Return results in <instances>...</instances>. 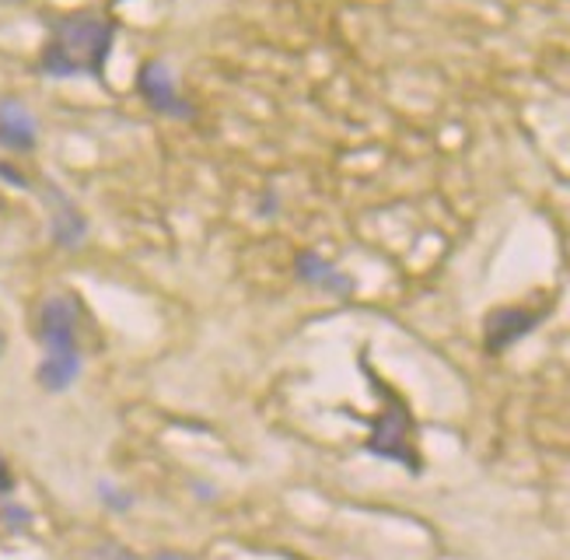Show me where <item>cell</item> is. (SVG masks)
I'll use <instances>...</instances> for the list:
<instances>
[{
  "label": "cell",
  "instance_id": "3957f363",
  "mask_svg": "<svg viewBox=\"0 0 570 560\" xmlns=\"http://www.w3.org/2000/svg\"><path fill=\"white\" fill-rule=\"evenodd\" d=\"M144 99L151 102L158 112H168V116H183L186 106L179 102V88H176V75H171V67L161 63V60H147L140 67V78H137Z\"/></svg>",
  "mask_w": 570,
  "mask_h": 560
},
{
  "label": "cell",
  "instance_id": "ba28073f",
  "mask_svg": "<svg viewBox=\"0 0 570 560\" xmlns=\"http://www.w3.org/2000/svg\"><path fill=\"white\" fill-rule=\"evenodd\" d=\"M155 560H186V557H179V553H161V557H155Z\"/></svg>",
  "mask_w": 570,
  "mask_h": 560
},
{
  "label": "cell",
  "instance_id": "277c9868",
  "mask_svg": "<svg viewBox=\"0 0 570 560\" xmlns=\"http://www.w3.org/2000/svg\"><path fill=\"white\" fill-rule=\"evenodd\" d=\"M0 144L21 148V151L36 144V116L14 99L0 102Z\"/></svg>",
  "mask_w": 570,
  "mask_h": 560
},
{
  "label": "cell",
  "instance_id": "7a4b0ae2",
  "mask_svg": "<svg viewBox=\"0 0 570 560\" xmlns=\"http://www.w3.org/2000/svg\"><path fill=\"white\" fill-rule=\"evenodd\" d=\"M42 344H46V364L39 369V382L46 389H67L78 375V340H73V312L63 298H53L42 305Z\"/></svg>",
  "mask_w": 570,
  "mask_h": 560
},
{
  "label": "cell",
  "instance_id": "6da1fadb",
  "mask_svg": "<svg viewBox=\"0 0 570 560\" xmlns=\"http://www.w3.org/2000/svg\"><path fill=\"white\" fill-rule=\"evenodd\" d=\"M112 21L98 14H70L60 18L42 50V70L49 78H102L112 50Z\"/></svg>",
  "mask_w": 570,
  "mask_h": 560
},
{
  "label": "cell",
  "instance_id": "5b68a950",
  "mask_svg": "<svg viewBox=\"0 0 570 560\" xmlns=\"http://www.w3.org/2000/svg\"><path fill=\"white\" fill-rule=\"evenodd\" d=\"M57 238L63 242V246H78V242L85 238V222H81V214L73 210V207H63L57 214Z\"/></svg>",
  "mask_w": 570,
  "mask_h": 560
},
{
  "label": "cell",
  "instance_id": "8992f818",
  "mask_svg": "<svg viewBox=\"0 0 570 560\" xmlns=\"http://www.w3.org/2000/svg\"><path fill=\"white\" fill-rule=\"evenodd\" d=\"M302 274L312 277V281H326V284H336L340 291H346V281H343L336 271H330V266L322 263V259H315V256H305V259H302Z\"/></svg>",
  "mask_w": 570,
  "mask_h": 560
},
{
  "label": "cell",
  "instance_id": "52a82bcc",
  "mask_svg": "<svg viewBox=\"0 0 570 560\" xmlns=\"http://www.w3.org/2000/svg\"><path fill=\"white\" fill-rule=\"evenodd\" d=\"M0 487H8V470H4V462H0Z\"/></svg>",
  "mask_w": 570,
  "mask_h": 560
}]
</instances>
